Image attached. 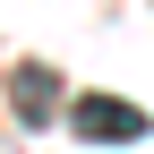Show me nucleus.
<instances>
[{
	"mask_svg": "<svg viewBox=\"0 0 154 154\" xmlns=\"http://www.w3.org/2000/svg\"><path fill=\"white\" fill-rule=\"evenodd\" d=\"M60 120H69V137H86V146H137L146 128H154L137 103H120V94H69Z\"/></svg>",
	"mask_w": 154,
	"mask_h": 154,
	"instance_id": "1",
	"label": "nucleus"
},
{
	"mask_svg": "<svg viewBox=\"0 0 154 154\" xmlns=\"http://www.w3.org/2000/svg\"><path fill=\"white\" fill-rule=\"evenodd\" d=\"M9 103H17V120H26V128H43V120H60L69 86H60L43 60H17V69H9Z\"/></svg>",
	"mask_w": 154,
	"mask_h": 154,
	"instance_id": "2",
	"label": "nucleus"
}]
</instances>
